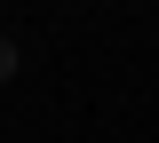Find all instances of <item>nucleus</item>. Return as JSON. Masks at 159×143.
<instances>
[{"label": "nucleus", "mask_w": 159, "mask_h": 143, "mask_svg": "<svg viewBox=\"0 0 159 143\" xmlns=\"http://www.w3.org/2000/svg\"><path fill=\"white\" fill-rule=\"evenodd\" d=\"M0 80H16V40H0Z\"/></svg>", "instance_id": "nucleus-1"}]
</instances>
